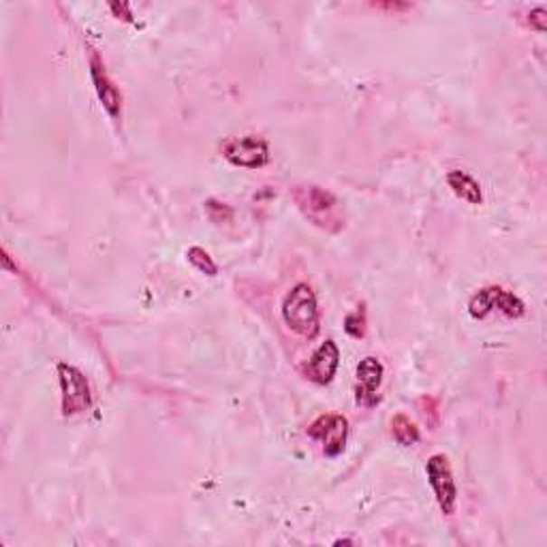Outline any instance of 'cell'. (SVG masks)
<instances>
[{"mask_svg":"<svg viewBox=\"0 0 547 547\" xmlns=\"http://www.w3.org/2000/svg\"><path fill=\"white\" fill-rule=\"evenodd\" d=\"M496 308L501 310L503 315L511 316V319H517V316H522L526 313L524 302H522L517 296H514V293L501 289V287H498V291H496Z\"/></svg>","mask_w":547,"mask_h":547,"instance_id":"13","label":"cell"},{"mask_svg":"<svg viewBox=\"0 0 547 547\" xmlns=\"http://www.w3.org/2000/svg\"><path fill=\"white\" fill-rule=\"evenodd\" d=\"M426 475L434 490V496H437L440 511H443L445 515L454 514L456 501H457V487H456L454 473H451L449 457L443 454L432 456L426 464Z\"/></svg>","mask_w":547,"mask_h":547,"instance_id":"5","label":"cell"},{"mask_svg":"<svg viewBox=\"0 0 547 547\" xmlns=\"http://www.w3.org/2000/svg\"><path fill=\"white\" fill-rule=\"evenodd\" d=\"M308 437L319 440L323 454L327 457H336L344 451L346 437H349V421L338 413L321 415L313 426L308 428Z\"/></svg>","mask_w":547,"mask_h":547,"instance_id":"6","label":"cell"},{"mask_svg":"<svg viewBox=\"0 0 547 547\" xmlns=\"http://www.w3.org/2000/svg\"><path fill=\"white\" fill-rule=\"evenodd\" d=\"M90 75L94 81V88H97L99 99H101L103 108L108 109V114L118 120L120 118V105H122V97L120 92H118V88L111 84L108 73H105V67L101 62V58L97 54H92L90 58Z\"/></svg>","mask_w":547,"mask_h":547,"instance_id":"9","label":"cell"},{"mask_svg":"<svg viewBox=\"0 0 547 547\" xmlns=\"http://www.w3.org/2000/svg\"><path fill=\"white\" fill-rule=\"evenodd\" d=\"M340 363V349L334 340H325L319 349L313 353L310 357L308 366H306V374H308L310 381L319 385H327L332 383V379L336 376Z\"/></svg>","mask_w":547,"mask_h":547,"instance_id":"8","label":"cell"},{"mask_svg":"<svg viewBox=\"0 0 547 547\" xmlns=\"http://www.w3.org/2000/svg\"><path fill=\"white\" fill-rule=\"evenodd\" d=\"M420 413L423 417V421L428 423V426L434 428L439 421V407H437V400L434 398H421L420 400Z\"/></svg>","mask_w":547,"mask_h":547,"instance_id":"16","label":"cell"},{"mask_svg":"<svg viewBox=\"0 0 547 547\" xmlns=\"http://www.w3.org/2000/svg\"><path fill=\"white\" fill-rule=\"evenodd\" d=\"M447 184H449L451 191H454L462 202H467L470 205H479L484 202V193H481L479 182L470 178L468 174L460 172V169H454V172L447 174Z\"/></svg>","mask_w":547,"mask_h":547,"instance_id":"10","label":"cell"},{"mask_svg":"<svg viewBox=\"0 0 547 547\" xmlns=\"http://www.w3.org/2000/svg\"><path fill=\"white\" fill-rule=\"evenodd\" d=\"M222 156L235 167L261 169L269 163L268 141L257 135H244V137H231L222 144Z\"/></svg>","mask_w":547,"mask_h":547,"instance_id":"4","label":"cell"},{"mask_svg":"<svg viewBox=\"0 0 547 547\" xmlns=\"http://www.w3.org/2000/svg\"><path fill=\"white\" fill-rule=\"evenodd\" d=\"M58 379H61L62 390V413L64 415H80L90 409L92 396L90 385L81 370L69 363H58Z\"/></svg>","mask_w":547,"mask_h":547,"instance_id":"3","label":"cell"},{"mask_svg":"<svg viewBox=\"0 0 547 547\" xmlns=\"http://www.w3.org/2000/svg\"><path fill=\"white\" fill-rule=\"evenodd\" d=\"M531 26L537 28L539 33L545 31V9L543 7H537L534 11H531Z\"/></svg>","mask_w":547,"mask_h":547,"instance_id":"17","label":"cell"},{"mask_svg":"<svg viewBox=\"0 0 547 547\" xmlns=\"http://www.w3.org/2000/svg\"><path fill=\"white\" fill-rule=\"evenodd\" d=\"M383 383V363L376 357H366L357 366V385H355V398L357 404L362 407H374L379 402V387Z\"/></svg>","mask_w":547,"mask_h":547,"instance_id":"7","label":"cell"},{"mask_svg":"<svg viewBox=\"0 0 547 547\" xmlns=\"http://www.w3.org/2000/svg\"><path fill=\"white\" fill-rule=\"evenodd\" d=\"M391 437H393V440H396L398 445L410 447V445L420 443L421 434L415 428V423L410 421L407 415L400 413V415H396L391 420Z\"/></svg>","mask_w":547,"mask_h":547,"instance_id":"11","label":"cell"},{"mask_svg":"<svg viewBox=\"0 0 547 547\" xmlns=\"http://www.w3.org/2000/svg\"><path fill=\"white\" fill-rule=\"evenodd\" d=\"M496 291L498 287H487V289L475 293L468 304V313L473 319H486V316L496 308Z\"/></svg>","mask_w":547,"mask_h":547,"instance_id":"12","label":"cell"},{"mask_svg":"<svg viewBox=\"0 0 547 547\" xmlns=\"http://www.w3.org/2000/svg\"><path fill=\"white\" fill-rule=\"evenodd\" d=\"M282 319L302 338H315L319 334V306L316 296L306 282L293 287L282 302Z\"/></svg>","mask_w":547,"mask_h":547,"instance_id":"2","label":"cell"},{"mask_svg":"<svg viewBox=\"0 0 547 547\" xmlns=\"http://www.w3.org/2000/svg\"><path fill=\"white\" fill-rule=\"evenodd\" d=\"M186 257H188V261H191L193 266H195L202 274H208V276H216V274H219V266H216V263L212 261L210 252H205L203 249H199V246H193V249H188Z\"/></svg>","mask_w":547,"mask_h":547,"instance_id":"14","label":"cell"},{"mask_svg":"<svg viewBox=\"0 0 547 547\" xmlns=\"http://www.w3.org/2000/svg\"><path fill=\"white\" fill-rule=\"evenodd\" d=\"M344 329L351 338H363V334H366V306H357L351 315H346Z\"/></svg>","mask_w":547,"mask_h":547,"instance_id":"15","label":"cell"},{"mask_svg":"<svg viewBox=\"0 0 547 547\" xmlns=\"http://www.w3.org/2000/svg\"><path fill=\"white\" fill-rule=\"evenodd\" d=\"M293 202L302 214L323 231L338 233L344 227L343 205L336 195L315 184H299L293 188Z\"/></svg>","mask_w":547,"mask_h":547,"instance_id":"1","label":"cell"}]
</instances>
